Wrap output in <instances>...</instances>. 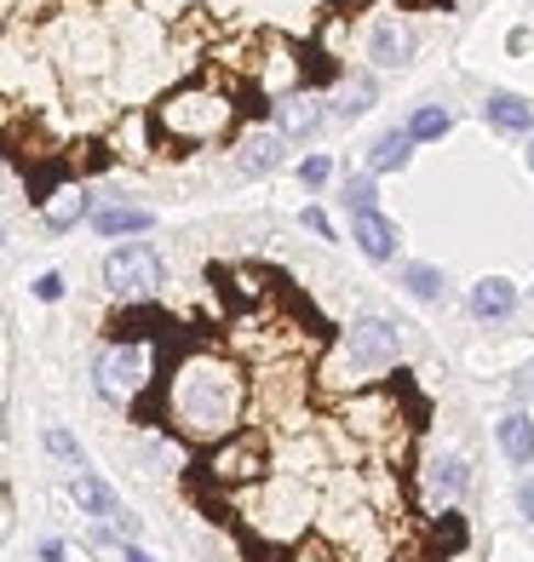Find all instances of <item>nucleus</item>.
Listing matches in <instances>:
<instances>
[{"label": "nucleus", "mask_w": 534, "mask_h": 562, "mask_svg": "<svg viewBox=\"0 0 534 562\" xmlns=\"http://www.w3.org/2000/svg\"><path fill=\"white\" fill-rule=\"evenodd\" d=\"M242 407H247V373L231 362L224 350H190L178 356L167 373V396L162 414L185 442H224L242 430Z\"/></svg>", "instance_id": "f257e3e1"}, {"label": "nucleus", "mask_w": 534, "mask_h": 562, "mask_svg": "<svg viewBox=\"0 0 534 562\" xmlns=\"http://www.w3.org/2000/svg\"><path fill=\"white\" fill-rule=\"evenodd\" d=\"M231 115H236L231 98H224L219 87H208V81H196V87H178L156 110V126L173 144H208V138H219L224 126H231Z\"/></svg>", "instance_id": "f03ea898"}, {"label": "nucleus", "mask_w": 534, "mask_h": 562, "mask_svg": "<svg viewBox=\"0 0 534 562\" xmlns=\"http://www.w3.org/2000/svg\"><path fill=\"white\" fill-rule=\"evenodd\" d=\"M98 396L115 402V407H133L144 391H149V379H156V350H149L144 339H115L98 350Z\"/></svg>", "instance_id": "7ed1b4c3"}, {"label": "nucleus", "mask_w": 534, "mask_h": 562, "mask_svg": "<svg viewBox=\"0 0 534 562\" xmlns=\"http://www.w3.org/2000/svg\"><path fill=\"white\" fill-rule=\"evenodd\" d=\"M104 288L121 299V304H149L162 293V252L144 247V241H126L104 259Z\"/></svg>", "instance_id": "20e7f679"}, {"label": "nucleus", "mask_w": 534, "mask_h": 562, "mask_svg": "<svg viewBox=\"0 0 534 562\" xmlns=\"http://www.w3.org/2000/svg\"><path fill=\"white\" fill-rule=\"evenodd\" d=\"M397 356H402V334H397V322H386V316H356L345 345H340V362H345L351 379L391 368Z\"/></svg>", "instance_id": "39448f33"}, {"label": "nucleus", "mask_w": 534, "mask_h": 562, "mask_svg": "<svg viewBox=\"0 0 534 562\" xmlns=\"http://www.w3.org/2000/svg\"><path fill=\"white\" fill-rule=\"evenodd\" d=\"M208 476L231 482V488H242V482H259V476H265V442L253 437V430H236V437L213 442V453H208Z\"/></svg>", "instance_id": "423d86ee"}, {"label": "nucleus", "mask_w": 534, "mask_h": 562, "mask_svg": "<svg viewBox=\"0 0 534 562\" xmlns=\"http://www.w3.org/2000/svg\"><path fill=\"white\" fill-rule=\"evenodd\" d=\"M69 499L81 505V510H92V517H110V522H121V533L133 528V510H126V505L115 499V488H110V482H104V476H92L87 465L69 476Z\"/></svg>", "instance_id": "0eeeda50"}, {"label": "nucleus", "mask_w": 534, "mask_h": 562, "mask_svg": "<svg viewBox=\"0 0 534 562\" xmlns=\"http://www.w3.org/2000/svg\"><path fill=\"white\" fill-rule=\"evenodd\" d=\"M351 241L363 247L374 265H386L391 252H397V224L379 213V207H374V213H351Z\"/></svg>", "instance_id": "6e6552de"}, {"label": "nucleus", "mask_w": 534, "mask_h": 562, "mask_svg": "<svg viewBox=\"0 0 534 562\" xmlns=\"http://www.w3.org/2000/svg\"><path fill=\"white\" fill-rule=\"evenodd\" d=\"M368 53L379 69H397V64H409L414 58V30L402 18H379L374 23V41H368Z\"/></svg>", "instance_id": "1a4fd4ad"}, {"label": "nucleus", "mask_w": 534, "mask_h": 562, "mask_svg": "<svg viewBox=\"0 0 534 562\" xmlns=\"http://www.w3.org/2000/svg\"><path fill=\"white\" fill-rule=\"evenodd\" d=\"M282 156H288V138H282V133H247V138L236 144V167H242L247 178L276 172V167H282Z\"/></svg>", "instance_id": "9d476101"}, {"label": "nucleus", "mask_w": 534, "mask_h": 562, "mask_svg": "<svg viewBox=\"0 0 534 562\" xmlns=\"http://www.w3.org/2000/svg\"><path fill=\"white\" fill-rule=\"evenodd\" d=\"M512 311H518V288L505 276H482L471 288V316L477 322H505Z\"/></svg>", "instance_id": "9b49d317"}, {"label": "nucleus", "mask_w": 534, "mask_h": 562, "mask_svg": "<svg viewBox=\"0 0 534 562\" xmlns=\"http://www.w3.org/2000/svg\"><path fill=\"white\" fill-rule=\"evenodd\" d=\"M482 121L500 126V133H534V104L518 92H489L482 98Z\"/></svg>", "instance_id": "f8f14e48"}, {"label": "nucleus", "mask_w": 534, "mask_h": 562, "mask_svg": "<svg viewBox=\"0 0 534 562\" xmlns=\"http://www.w3.org/2000/svg\"><path fill=\"white\" fill-rule=\"evenodd\" d=\"M466 488H471L466 459H437V465L425 471V494H431V505H454Z\"/></svg>", "instance_id": "ddd939ff"}, {"label": "nucleus", "mask_w": 534, "mask_h": 562, "mask_svg": "<svg viewBox=\"0 0 534 562\" xmlns=\"http://www.w3.org/2000/svg\"><path fill=\"white\" fill-rule=\"evenodd\" d=\"M494 437H500V453L512 459L518 471H529V465H534V419H529V414H505Z\"/></svg>", "instance_id": "4468645a"}, {"label": "nucleus", "mask_w": 534, "mask_h": 562, "mask_svg": "<svg viewBox=\"0 0 534 562\" xmlns=\"http://www.w3.org/2000/svg\"><path fill=\"white\" fill-rule=\"evenodd\" d=\"M149 207H98L92 213V229L98 236H110V241H121V236H149Z\"/></svg>", "instance_id": "2eb2a0df"}, {"label": "nucleus", "mask_w": 534, "mask_h": 562, "mask_svg": "<svg viewBox=\"0 0 534 562\" xmlns=\"http://www.w3.org/2000/svg\"><path fill=\"white\" fill-rule=\"evenodd\" d=\"M414 161V138L409 133H386L374 149H368V178H379V172H402Z\"/></svg>", "instance_id": "dca6fc26"}, {"label": "nucleus", "mask_w": 534, "mask_h": 562, "mask_svg": "<svg viewBox=\"0 0 534 562\" xmlns=\"http://www.w3.org/2000/svg\"><path fill=\"white\" fill-rule=\"evenodd\" d=\"M81 218H87V190H81V184L58 190V195H53V207H46V224H53L58 236H64L69 224H81Z\"/></svg>", "instance_id": "f3484780"}, {"label": "nucleus", "mask_w": 534, "mask_h": 562, "mask_svg": "<svg viewBox=\"0 0 534 562\" xmlns=\"http://www.w3.org/2000/svg\"><path fill=\"white\" fill-rule=\"evenodd\" d=\"M316 126H322L316 98H293V104L282 110V138H304V133H316Z\"/></svg>", "instance_id": "a211bd4d"}, {"label": "nucleus", "mask_w": 534, "mask_h": 562, "mask_svg": "<svg viewBox=\"0 0 534 562\" xmlns=\"http://www.w3.org/2000/svg\"><path fill=\"white\" fill-rule=\"evenodd\" d=\"M448 126H454V115H448L443 104H425V110H414V121L402 126V133H409L414 144H431V138H443Z\"/></svg>", "instance_id": "6ab92c4d"}, {"label": "nucleus", "mask_w": 534, "mask_h": 562, "mask_svg": "<svg viewBox=\"0 0 534 562\" xmlns=\"http://www.w3.org/2000/svg\"><path fill=\"white\" fill-rule=\"evenodd\" d=\"M402 288H409L414 299H443V270H431V265H409V270H402Z\"/></svg>", "instance_id": "aec40b11"}, {"label": "nucleus", "mask_w": 534, "mask_h": 562, "mask_svg": "<svg viewBox=\"0 0 534 562\" xmlns=\"http://www.w3.org/2000/svg\"><path fill=\"white\" fill-rule=\"evenodd\" d=\"M368 104H374V81H356V87H345V92H340L334 115H340V121H356V115H363Z\"/></svg>", "instance_id": "412c9836"}, {"label": "nucleus", "mask_w": 534, "mask_h": 562, "mask_svg": "<svg viewBox=\"0 0 534 562\" xmlns=\"http://www.w3.org/2000/svg\"><path fill=\"white\" fill-rule=\"evenodd\" d=\"M374 201H379V195H374V178H368V172L345 178V207H351V213H374Z\"/></svg>", "instance_id": "4be33fe9"}, {"label": "nucleus", "mask_w": 534, "mask_h": 562, "mask_svg": "<svg viewBox=\"0 0 534 562\" xmlns=\"http://www.w3.org/2000/svg\"><path fill=\"white\" fill-rule=\"evenodd\" d=\"M299 178H304V190H322L327 178H334V161H327V156H304Z\"/></svg>", "instance_id": "5701e85b"}, {"label": "nucleus", "mask_w": 534, "mask_h": 562, "mask_svg": "<svg viewBox=\"0 0 534 562\" xmlns=\"http://www.w3.org/2000/svg\"><path fill=\"white\" fill-rule=\"evenodd\" d=\"M46 448H53L58 459H69V465L81 471V448H75V437H69V430H58V425H53V430H46Z\"/></svg>", "instance_id": "b1692460"}, {"label": "nucleus", "mask_w": 534, "mask_h": 562, "mask_svg": "<svg viewBox=\"0 0 534 562\" xmlns=\"http://www.w3.org/2000/svg\"><path fill=\"white\" fill-rule=\"evenodd\" d=\"M35 299H41V304H58V299H64V276L46 270V276L35 281Z\"/></svg>", "instance_id": "393cba45"}, {"label": "nucleus", "mask_w": 534, "mask_h": 562, "mask_svg": "<svg viewBox=\"0 0 534 562\" xmlns=\"http://www.w3.org/2000/svg\"><path fill=\"white\" fill-rule=\"evenodd\" d=\"M304 224H311L316 236H334V224H327V213H322V207H304Z\"/></svg>", "instance_id": "a878e982"}, {"label": "nucleus", "mask_w": 534, "mask_h": 562, "mask_svg": "<svg viewBox=\"0 0 534 562\" xmlns=\"http://www.w3.org/2000/svg\"><path fill=\"white\" fill-rule=\"evenodd\" d=\"M518 505H523V517L534 522V482H518Z\"/></svg>", "instance_id": "bb28decb"}, {"label": "nucleus", "mask_w": 534, "mask_h": 562, "mask_svg": "<svg viewBox=\"0 0 534 562\" xmlns=\"http://www.w3.org/2000/svg\"><path fill=\"white\" fill-rule=\"evenodd\" d=\"M41 562H64V540H41Z\"/></svg>", "instance_id": "cd10ccee"}, {"label": "nucleus", "mask_w": 534, "mask_h": 562, "mask_svg": "<svg viewBox=\"0 0 534 562\" xmlns=\"http://www.w3.org/2000/svg\"><path fill=\"white\" fill-rule=\"evenodd\" d=\"M121 557H126V562H156V557H149V551H138L133 540H121Z\"/></svg>", "instance_id": "c85d7f7f"}, {"label": "nucleus", "mask_w": 534, "mask_h": 562, "mask_svg": "<svg viewBox=\"0 0 534 562\" xmlns=\"http://www.w3.org/2000/svg\"><path fill=\"white\" fill-rule=\"evenodd\" d=\"M518 391H534V362H529V368L518 373Z\"/></svg>", "instance_id": "c756f323"}, {"label": "nucleus", "mask_w": 534, "mask_h": 562, "mask_svg": "<svg viewBox=\"0 0 534 562\" xmlns=\"http://www.w3.org/2000/svg\"><path fill=\"white\" fill-rule=\"evenodd\" d=\"M529 167H534V133H529Z\"/></svg>", "instance_id": "7c9ffc66"}]
</instances>
